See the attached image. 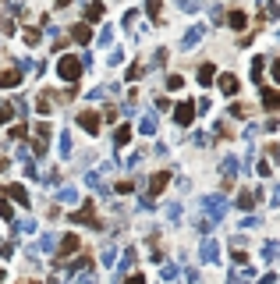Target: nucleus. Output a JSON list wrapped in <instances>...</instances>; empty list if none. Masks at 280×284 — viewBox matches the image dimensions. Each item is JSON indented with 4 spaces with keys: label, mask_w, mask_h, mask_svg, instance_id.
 <instances>
[{
    "label": "nucleus",
    "mask_w": 280,
    "mask_h": 284,
    "mask_svg": "<svg viewBox=\"0 0 280 284\" xmlns=\"http://www.w3.org/2000/svg\"><path fill=\"white\" fill-rule=\"evenodd\" d=\"M61 75H64V78H78V61L64 57V61H61Z\"/></svg>",
    "instance_id": "f257e3e1"
},
{
    "label": "nucleus",
    "mask_w": 280,
    "mask_h": 284,
    "mask_svg": "<svg viewBox=\"0 0 280 284\" xmlns=\"http://www.w3.org/2000/svg\"><path fill=\"white\" fill-rule=\"evenodd\" d=\"M220 89H224V93H238V78H234V75H224V78H220Z\"/></svg>",
    "instance_id": "f03ea898"
},
{
    "label": "nucleus",
    "mask_w": 280,
    "mask_h": 284,
    "mask_svg": "<svg viewBox=\"0 0 280 284\" xmlns=\"http://www.w3.org/2000/svg\"><path fill=\"white\" fill-rule=\"evenodd\" d=\"M178 121H181V125L191 121V107H188V103H185V107H178Z\"/></svg>",
    "instance_id": "7ed1b4c3"
},
{
    "label": "nucleus",
    "mask_w": 280,
    "mask_h": 284,
    "mask_svg": "<svg viewBox=\"0 0 280 284\" xmlns=\"http://www.w3.org/2000/svg\"><path fill=\"white\" fill-rule=\"evenodd\" d=\"M262 100H266V107H280V93H266Z\"/></svg>",
    "instance_id": "20e7f679"
},
{
    "label": "nucleus",
    "mask_w": 280,
    "mask_h": 284,
    "mask_svg": "<svg viewBox=\"0 0 280 284\" xmlns=\"http://www.w3.org/2000/svg\"><path fill=\"white\" fill-rule=\"evenodd\" d=\"M163 185H167V174H156V181H153V196H156V192L163 188Z\"/></svg>",
    "instance_id": "39448f33"
},
{
    "label": "nucleus",
    "mask_w": 280,
    "mask_h": 284,
    "mask_svg": "<svg viewBox=\"0 0 280 284\" xmlns=\"http://www.w3.org/2000/svg\"><path fill=\"white\" fill-rule=\"evenodd\" d=\"M199 78H202V82H210V78H213V68H210V64L199 68Z\"/></svg>",
    "instance_id": "423d86ee"
},
{
    "label": "nucleus",
    "mask_w": 280,
    "mask_h": 284,
    "mask_svg": "<svg viewBox=\"0 0 280 284\" xmlns=\"http://www.w3.org/2000/svg\"><path fill=\"white\" fill-rule=\"evenodd\" d=\"M7 117H11V110H7V107H0V121H7Z\"/></svg>",
    "instance_id": "0eeeda50"
},
{
    "label": "nucleus",
    "mask_w": 280,
    "mask_h": 284,
    "mask_svg": "<svg viewBox=\"0 0 280 284\" xmlns=\"http://www.w3.org/2000/svg\"><path fill=\"white\" fill-rule=\"evenodd\" d=\"M273 75H277V82H280V61H277V64H273Z\"/></svg>",
    "instance_id": "6e6552de"
},
{
    "label": "nucleus",
    "mask_w": 280,
    "mask_h": 284,
    "mask_svg": "<svg viewBox=\"0 0 280 284\" xmlns=\"http://www.w3.org/2000/svg\"><path fill=\"white\" fill-rule=\"evenodd\" d=\"M128 284H145V281H142V277H131V281H128Z\"/></svg>",
    "instance_id": "1a4fd4ad"
}]
</instances>
